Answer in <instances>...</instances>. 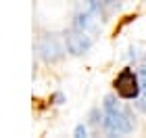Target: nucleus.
<instances>
[{"instance_id":"nucleus-1","label":"nucleus","mask_w":146,"mask_h":138,"mask_svg":"<svg viewBox=\"0 0 146 138\" xmlns=\"http://www.w3.org/2000/svg\"><path fill=\"white\" fill-rule=\"evenodd\" d=\"M115 90H117V94L123 96V98H136L138 92H140V84H138V77H136L134 71L123 69L115 80Z\"/></svg>"}]
</instances>
